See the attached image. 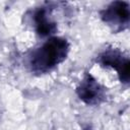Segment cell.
I'll list each match as a JSON object with an SVG mask.
<instances>
[{
	"label": "cell",
	"instance_id": "277c9868",
	"mask_svg": "<svg viewBox=\"0 0 130 130\" xmlns=\"http://www.w3.org/2000/svg\"><path fill=\"white\" fill-rule=\"evenodd\" d=\"M77 92L79 98L86 104L98 103L102 96V89L100 85L95 82L94 79H92L90 75L83 80V82L77 89Z\"/></svg>",
	"mask_w": 130,
	"mask_h": 130
},
{
	"label": "cell",
	"instance_id": "5b68a950",
	"mask_svg": "<svg viewBox=\"0 0 130 130\" xmlns=\"http://www.w3.org/2000/svg\"><path fill=\"white\" fill-rule=\"evenodd\" d=\"M35 21H36L38 34L43 36V37L54 34V31L56 30L55 23L50 21V19L48 18L47 11L44 8L39 9L35 13Z\"/></svg>",
	"mask_w": 130,
	"mask_h": 130
},
{
	"label": "cell",
	"instance_id": "3957f363",
	"mask_svg": "<svg viewBox=\"0 0 130 130\" xmlns=\"http://www.w3.org/2000/svg\"><path fill=\"white\" fill-rule=\"evenodd\" d=\"M103 19L108 23H126L129 19V6L126 2H114L104 12Z\"/></svg>",
	"mask_w": 130,
	"mask_h": 130
},
{
	"label": "cell",
	"instance_id": "6da1fadb",
	"mask_svg": "<svg viewBox=\"0 0 130 130\" xmlns=\"http://www.w3.org/2000/svg\"><path fill=\"white\" fill-rule=\"evenodd\" d=\"M68 43L61 38H51L31 57V68L37 72H46L62 62L68 53Z\"/></svg>",
	"mask_w": 130,
	"mask_h": 130
},
{
	"label": "cell",
	"instance_id": "7a4b0ae2",
	"mask_svg": "<svg viewBox=\"0 0 130 130\" xmlns=\"http://www.w3.org/2000/svg\"><path fill=\"white\" fill-rule=\"evenodd\" d=\"M101 62L106 66H111L115 68L120 75L121 81L128 82L129 80V60L128 59L123 60L121 55L116 51H108L101 56Z\"/></svg>",
	"mask_w": 130,
	"mask_h": 130
}]
</instances>
